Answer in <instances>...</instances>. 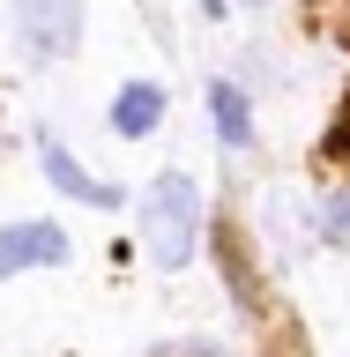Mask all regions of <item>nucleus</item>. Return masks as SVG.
<instances>
[{"label": "nucleus", "mask_w": 350, "mask_h": 357, "mask_svg": "<svg viewBox=\"0 0 350 357\" xmlns=\"http://www.w3.org/2000/svg\"><path fill=\"white\" fill-rule=\"evenodd\" d=\"M142 238H150V261L156 268H187L194 261V238H201V194L187 172H156L150 194H142Z\"/></svg>", "instance_id": "obj_1"}, {"label": "nucleus", "mask_w": 350, "mask_h": 357, "mask_svg": "<svg viewBox=\"0 0 350 357\" xmlns=\"http://www.w3.org/2000/svg\"><path fill=\"white\" fill-rule=\"evenodd\" d=\"M15 30L30 60H67L82 38V0H15Z\"/></svg>", "instance_id": "obj_2"}, {"label": "nucleus", "mask_w": 350, "mask_h": 357, "mask_svg": "<svg viewBox=\"0 0 350 357\" xmlns=\"http://www.w3.org/2000/svg\"><path fill=\"white\" fill-rule=\"evenodd\" d=\"M38 261H67V231L60 223H8L0 231V275H22Z\"/></svg>", "instance_id": "obj_3"}, {"label": "nucleus", "mask_w": 350, "mask_h": 357, "mask_svg": "<svg viewBox=\"0 0 350 357\" xmlns=\"http://www.w3.org/2000/svg\"><path fill=\"white\" fill-rule=\"evenodd\" d=\"M38 156H45V178H52V186H60L67 201H89V208H112V201H119V186L89 178L82 164L67 156V142H60V134H38Z\"/></svg>", "instance_id": "obj_4"}, {"label": "nucleus", "mask_w": 350, "mask_h": 357, "mask_svg": "<svg viewBox=\"0 0 350 357\" xmlns=\"http://www.w3.org/2000/svg\"><path fill=\"white\" fill-rule=\"evenodd\" d=\"M156 119H164V89H156V82H127L119 97H112V127L127 134V142H134V134H150Z\"/></svg>", "instance_id": "obj_5"}, {"label": "nucleus", "mask_w": 350, "mask_h": 357, "mask_svg": "<svg viewBox=\"0 0 350 357\" xmlns=\"http://www.w3.org/2000/svg\"><path fill=\"white\" fill-rule=\"evenodd\" d=\"M209 112H217V142H224V149H246V142H254V112H246V89L209 82Z\"/></svg>", "instance_id": "obj_6"}, {"label": "nucleus", "mask_w": 350, "mask_h": 357, "mask_svg": "<svg viewBox=\"0 0 350 357\" xmlns=\"http://www.w3.org/2000/svg\"><path fill=\"white\" fill-rule=\"evenodd\" d=\"M328 238H350V194L328 201Z\"/></svg>", "instance_id": "obj_7"}, {"label": "nucleus", "mask_w": 350, "mask_h": 357, "mask_svg": "<svg viewBox=\"0 0 350 357\" xmlns=\"http://www.w3.org/2000/svg\"><path fill=\"white\" fill-rule=\"evenodd\" d=\"M328 149H335V156H350V105H343V127L328 134Z\"/></svg>", "instance_id": "obj_8"}, {"label": "nucleus", "mask_w": 350, "mask_h": 357, "mask_svg": "<svg viewBox=\"0 0 350 357\" xmlns=\"http://www.w3.org/2000/svg\"><path fill=\"white\" fill-rule=\"evenodd\" d=\"M209 8H217V15H224V8H231V0H209Z\"/></svg>", "instance_id": "obj_9"}]
</instances>
